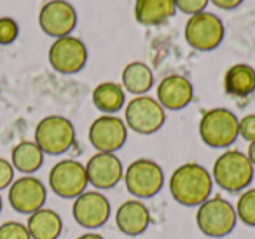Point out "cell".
I'll use <instances>...</instances> for the list:
<instances>
[{"label": "cell", "instance_id": "6da1fadb", "mask_svg": "<svg viewBox=\"0 0 255 239\" xmlns=\"http://www.w3.org/2000/svg\"><path fill=\"white\" fill-rule=\"evenodd\" d=\"M170 194L178 204L187 208H198L212 197L213 178L212 173L198 162H185L178 166L170 178Z\"/></svg>", "mask_w": 255, "mask_h": 239}, {"label": "cell", "instance_id": "7a4b0ae2", "mask_svg": "<svg viewBox=\"0 0 255 239\" xmlns=\"http://www.w3.org/2000/svg\"><path fill=\"white\" fill-rule=\"evenodd\" d=\"M213 185L229 194H241L254 182L255 168L247 154L240 150H226L215 159L212 168Z\"/></svg>", "mask_w": 255, "mask_h": 239}, {"label": "cell", "instance_id": "3957f363", "mask_svg": "<svg viewBox=\"0 0 255 239\" xmlns=\"http://www.w3.org/2000/svg\"><path fill=\"white\" fill-rule=\"evenodd\" d=\"M236 222V210L222 196H212L196 208V225L208 238H226L234 231Z\"/></svg>", "mask_w": 255, "mask_h": 239}, {"label": "cell", "instance_id": "277c9868", "mask_svg": "<svg viewBox=\"0 0 255 239\" xmlns=\"http://www.w3.org/2000/svg\"><path fill=\"white\" fill-rule=\"evenodd\" d=\"M236 114L224 107L206 110L199 120V138L210 148H229L238 140Z\"/></svg>", "mask_w": 255, "mask_h": 239}, {"label": "cell", "instance_id": "5b68a950", "mask_svg": "<svg viewBox=\"0 0 255 239\" xmlns=\"http://www.w3.org/2000/svg\"><path fill=\"white\" fill-rule=\"evenodd\" d=\"M124 185L135 199H150L164 185V171L152 159H136L124 169Z\"/></svg>", "mask_w": 255, "mask_h": 239}, {"label": "cell", "instance_id": "8992f818", "mask_svg": "<svg viewBox=\"0 0 255 239\" xmlns=\"http://www.w3.org/2000/svg\"><path fill=\"white\" fill-rule=\"evenodd\" d=\"M166 122V110L152 96H135L124 109V124L136 134L149 136Z\"/></svg>", "mask_w": 255, "mask_h": 239}, {"label": "cell", "instance_id": "52a82bcc", "mask_svg": "<svg viewBox=\"0 0 255 239\" xmlns=\"http://www.w3.org/2000/svg\"><path fill=\"white\" fill-rule=\"evenodd\" d=\"M35 141L46 155H63L75 143V127L63 116H47L37 124Z\"/></svg>", "mask_w": 255, "mask_h": 239}, {"label": "cell", "instance_id": "ba28073f", "mask_svg": "<svg viewBox=\"0 0 255 239\" xmlns=\"http://www.w3.org/2000/svg\"><path fill=\"white\" fill-rule=\"evenodd\" d=\"M185 42L199 53H208L222 44L226 28L219 16L212 12H199L189 18L185 25Z\"/></svg>", "mask_w": 255, "mask_h": 239}, {"label": "cell", "instance_id": "9c48e42d", "mask_svg": "<svg viewBox=\"0 0 255 239\" xmlns=\"http://www.w3.org/2000/svg\"><path fill=\"white\" fill-rule=\"evenodd\" d=\"M49 187L61 199H75L88 187V176L82 162L61 159L49 171Z\"/></svg>", "mask_w": 255, "mask_h": 239}, {"label": "cell", "instance_id": "30bf717a", "mask_svg": "<svg viewBox=\"0 0 255 239\" xmlns=\"http://www.w3.org/2000/svg\"><path fill=\"white\" fill-rule=\"evenodd\" d=\"M112 208L105 194L100 190H84L77 196L72 204V217L75 224L86 231H96L103 227L110 218Z\"/></svg>", "mask_w": 255, "mask_h": 239}, {"label": "cell", "instance_id": "8fae6325", "mask_svg": "<svg viewBox=\"0 0 255 239\" xmlns=\"http://www.w3.org/2000/svg\"><path fill=\"white\" fill-rule=\"evenodd\" d=\"M49 65L53 70L63 75L79 74L88 63V47L77 37H61L49 47Z\"/></svg>", "mask_w": 255, "mask_h": 239}, {"label": "cell", "instance_id": "7c38bea8", "mask_svg": "<svg viewBox=\"0 0 255 239\" xmlns=\"http://www.w3.org/2000/svg\"><path fill=\"white\" fill-rule=\"evenodd\" d=\"M88 140L96 152L116 154L126 143L128 126L117 116L103 114L91 122L88 131Z\"/></svg>", "mask_w": 255, "mask_h": 239}, {"label": "cell", "instance_id": "4fadbf2b", "mask_svg": "<svg viewBox=\"0 0 255 239\" xmlns=\"http://www.w3.org/2000/svg\"><path fill=\"white\" fill-rule=\"evenodd\" d=\"M39 26L54 40L72 35L77 26V12L67 0H49L39 12Z\"/></svg>", "mask_w": 255, "mask_h": 239}, {"label": "cell", "instance_id": "5bb4252c", "mask_svg": "<svg viewBox=\"0 0 255 239\" xmlns=\"http://www.w3.org/2000/svg\"><path fill=\"white\" fill-rule=\"evenodd\" d=\"M47 199V189L39 178L25 175L14 180L9 187V203L12 210L21 215H32L44 208Z\"/></svg>", "mask_w": 255, "mask_h": 239}, {"label": "cell", "instance_id": "9a60e30c", "mask_svg": "<svg viewBox=\"0 0 255 239\" xmlns=\"http://www.w3.org/2000/svg\"><path fill=\"white\" fill-rule=\"evenodd\" d=\"M86 176H88V185L95 190H109L116 187L123 180L124 168L121 159L116 154H105V152H96L89 157L84 164Z\"/></svg>", "mask_w": 255, "mask_h": 239}, {"label": "cell", "instance_id": "2e32d148", "mask_svg": "<svg viewBox=\"0 0 255 239\" xmlns=\"http://www.w3.org/2000/svg\"><path fill=\"white\" fill-rule=\"evenodd\" d=\"M116 227L124 236H140L149 229L150 225V211L145 203L140 199H128L119 204L117 211L114 213Z\"/></svg>", "mask_w": 255, "mask_h": 239}, {"label": "cell", "instance_id": "e0dca14e", "mask_svg": "<svg viewBox=\"0 0 255 239\" xmlns=\"http://www.w3.org/2000/svg\"><path fill=\"white\" fill-rule=\"evenodd\" d=\"M194 98V88L184 75H166L157 86V102L164 110H182Z\"/></svg>", "mask_w": 255, "mask_h": 239}, {"label": "cell", "instance_id": "ac0fdd59", "mask_svg": "<svg viewBox=\"0 0 255 239\" xmlns=\"http://www.w3.org/2000/svg\"><path fill=\"white\" fill-rule=\"evenodd\" d=\"M26 229L32 239H58L63 232V220L60 213L51 208H40L35 213L28 215Z\"/></svg>", "mask_w": 255, "mask_h": 239}, {"label": "cell", "instance_id": "d6986e66", "mask_svg": "<svg viewBox=\"0 0 255 239\" xmlns=\"http://www.w3.org/2000/svg\"><path fill=\"white\" fill-rule=\"evenodd\" d=\"M224 91L229 96L247 98L255 91V68L247 63H236L224 75Z\"/></svg>", "mask_w": 255, "mask_h": 239}, {"label": "cell", "instance_id": "ffe728a7", "mask_svg": "<svg viewBox=\"0 0 255 239\" xmlns=\"http://www.w3.org/2000/svg\"><path fill=\"white\" fill-rule=\"evenodd\" d=\"M121 82L123 89L131 93L135 96H143L149 93L154 86V74L150 67L143 61H131L124 67L121 74Z\"/></svg>", "mask_w": 255, "mask_h": 239}, {"label": "cell", "instance_id": "44dd1931", "mask_svg": "<svg viewBox=\"0 0 255 239\" xmlns=\"http://www.w3.org/2000/svg\"><path fill=\"white\" fill-rule=\"evenodd\" d=\"M44 152L39 148L35 141H19L11 154V164L16 171L23 173V175H33L39 171L44 164Z\"/></svg>", "mask_w": 255, "mask_h": 239}, {"label": "cell", "instance_id": "7402d4cb", "mask_svg": "<svg viewBox=\"0 0 255 239\" xmlns=\"http://www.w3.org/2000/svg\"><path fill=\"white\" fill-rule=\"evenodd\" d=\"M126 96H124V89L117 82H100L95 89H93V103L100 112L107 114V116H114L124 107Z\"/></svg>", "mask_w": 255, "mask_h": 239}, {"label": "cell", "instance_id": "603a6c76", "mask_svg": "<svg viewBox=\"0 0 255 239\" xmlns=\"http://www.w3.org/2000/svg\"><path fill=\"white\" fill-rule=\"evenodd\" d=\"M236 217L248 227H255V187H248L236 201Z\"/></svg>", "mask_w": 255, "mask_h": 239}, {"label": "cell", "instance_id": "cb8c5ba5", "mask_svg": "<svg viewBox=\"0 0 255 239\" xmlns=\"http://www.w3.org/2000/svg\"><path fill=\"white\" fill-rule=\"evenodd\" d=\"M19 37V25L12 18H0V46H11Z\"/></svg>", "mask_w": 255, "mask_h": 239}, {"label": "cell", "instance_id": "d4e9b609", "mask_svg": "<svg viewBox=\"0 0 255 239\" xmlns=\"http://www.w3.org/2000/svg\"><path fill=\"white\" fill-rule=\"evenodd\" d=\"M0 239H32V236L21 222H5L0 225Z\"/></svg>", "mask_w": 255, "mask_h": 239}, {"label": "cell", "instance_id": "484cf974", "mask_svg": "<svg viewBox=\"0 0 255 239\" xmlns=\"http://www.w3.org/2000/svg\"><path fill=\"white\" fill-rule=\"evenodd\" d=\"M173 2H175V7L180 12L194 16V14H199V12H205L210 0H173Z\"/></svg>", "mask_w": 255, "mask_h": 239}, {"label": "cell", "instance_id": "4316f807", "mask_svg": "<svg viewBox=\"0 0 255 239\" xmlns=\"http://www.w3.org/2000/svg\"><path fill=\"white\" fill-rule=\"evenodd\" d=\"M238 134L248 143L255 141V114H247L241 117L238 122Z\"/></svg>", "mask_w": 255, "mask_h": 239}, {"label": "cell", "instance_id": "83f0119b", "mask_svg": "<svg viewBox=\"0 0 255 239\" xmlns=\"http://www.w3.org/2000/svg\"><path fill=\"white\" fill-rule=\"evenodd\" d=\"M14 173L16 169L12 168L11 161L0 157V190L11 187V183L14 182Z\"/></svg>", "mask_w": 255, "mask_h": 239}, {"label": "cell", "instance_id": "f1b7e54d", "mask_svg": "<svg viewBox=\"0 0 255 239\" xmlns=\"http://www.w3.org/2000/svg\"><path fill=\"white\" fill-rule=\"evenodd\" d=\"M215 7L222 9V11H233V9L240 7L243 4V0H210Z\"/></svg>", "mask_w": 255, "mask_h": 239}, {"label": "cell", "instance_id": "f546056e", "mask_svg": "<svg viewBox=\"0 0 255 239\" xmlns=\"http://www.w3.org/2000/svg\"><path fill=\"white\" fill-rule=\"evenodd\" d=\"M247 157H248V161L252 162V166H254V168H255V141H252V143H248Z\"/></svg>", "mask_w": 255, "mask_h": 239}, {"label": "cell", "instance_id": "4dcf8cb0", "mask_svg": "<svg viewBox=\"0 0 255 239\" xmlns=\"http://www.w3.org/2000/svg\"><path fill=\"white\" fill-rule=\"evenodd\" d=\"M77 239H105L102 234H98V232H93V231H88L84 232V234H81Z\"/></svg>", "mask_w": 255, "mask_h": 239}, {"label": "cell", "instance_id": "1f68e13d", "mask_svg": "<svg viewBox=\"0 0 255 239\" xmlns=\"http://www.w3.org/2000/svg\"><path fill=\"white\" fill-rule=\"evenodd\" d=\"M2 204L4 203H2V197H0V211H2Z\"/></svg>", "mask_w": 255, "mask_h": 239}]
</instances>
